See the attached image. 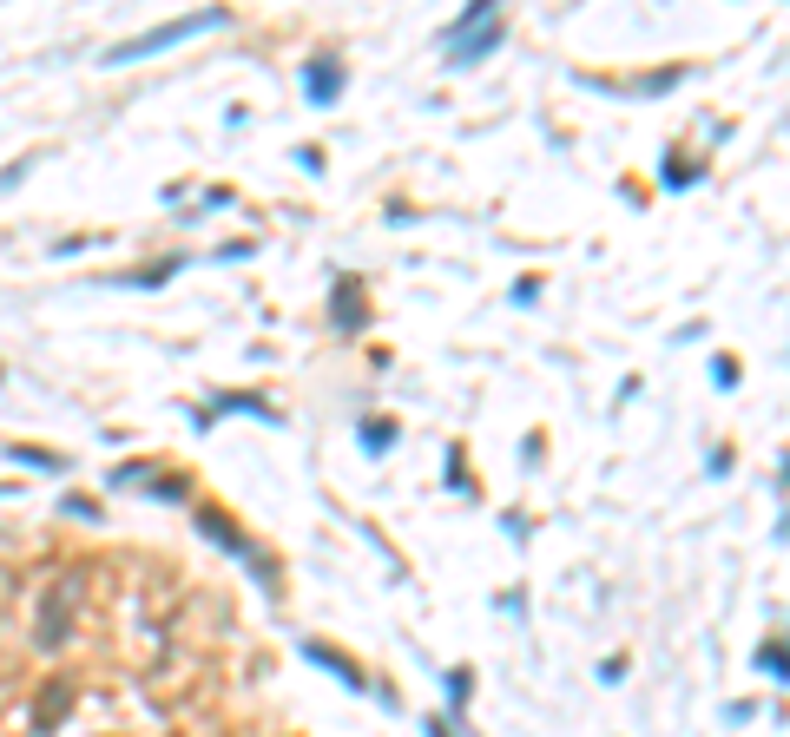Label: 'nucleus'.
Returning a JSON list of instances; mask_svg holds the SVG:
<instances>
[{
	"instance_id": "1",
	"label": "nucleus",
	"mask_w": 790,
	"mask_h": 737,
	"mask_svg": "<svg viewBox=\"0 0 790 737\" xmlns=\"http://www.w3.org/2000/svg\"><path fill=\"white\" fill-rule=\"evenodd\" d=\"M218 7H205V14H191V20H165V27H152L145 40H126V47L112 53V60H145V53H158V47H178L185 33H205V27H218Z\"/></svg>"
},
{
	"instance_id": "2",
	"label": "nucleus",
	"mask_w": 790,
	"mask_h": 737,
	"mask_svg": "<svg viewBox=\"0 0 790 737\" xmlns=\"http://www.w3.org/2000/svg\"><path fill=\"white\" fill-rule=\"evenodd\" d=\"M310 93H316V99L336 93V66H310Z\"/></svg>"
}]
</instances>
